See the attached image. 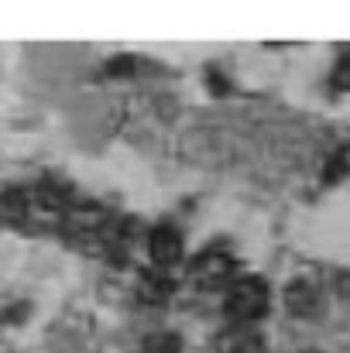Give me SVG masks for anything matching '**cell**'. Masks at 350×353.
I'll list each match as a JSON object with an SVG mask.
<instances>
[{"instance_id": "6da1fadb", "label": "cell", "mask_w": 350, "mask_h": 353, "mask_svg": "<svg viewBox=\"0 0 350 353\" xmlns=\"http://www.w3.org/2000/svg\"><path fill=\"white\" fill-rule=\"evenodd\" d=\"M264 312H268V285L257 274L237 278L231 288H227V316H231L237 326H251Z\"/></svg>"}, {"instance_id": "7a4b0ae2", "label": "cell", "mask_w": 350, "mask_h": 353, "mask_svg": "<svg viewBox=\"0 0 350 353\" xmlns=\"http://www.w3.org/2000/svg\"><path fill=\"white\" fill-rule=\"evenodd\" d=\"M189 278H193V285L203 288V292H213V288H220V285H233V281H237V278H233V257L227 250L210 247V250H203V254L193 261Z\"/></svg>"}, {"instance_id": "3957f363", "label": "cell", "mask_w": 350, "mask_h": 353, "mask_svg": "<svg viewBox=\"0 0 350 353\" xmlns=\"http://www.w3.org/2000/svg\"><path fill=\"white\" fill-rule=\"evenodd\" d=\"M148 254H151V264H155L158 271L175 268V264L182 261V236H179V230L168 227V223L155 227V230L148 234Z\"/></svg>"}, {"instance_id": "277c9868", "label": "cell", "mask_w": 350, "mask_h": 353, "mask_svg": "<svg viewBox=\"0 0 350 353\" xmlns=\"http://www.w3.org/2000/svg\"><path fill=\"white\" fill-rule=\"evenodd\" d=\"M217 353H264V340L254 326H231L217 336Z\"/></svg>"}, {"instance_id": "5b68a950", "label": "cell", "mask_w": 350, "mask_h": 353, "mask_svg": "<svg viewBox=\"0 0 350 353\" xmlns=\"http://www.w3.org/2000/svg\"><path fill=\"white\" fill-rule=\"evenodd\" d=\"M316 305H320V295H316L313 281L295 278V281L285 288V309H289V316H295V319H309V316L316 312Z\"/></svg>"}, {"instance_id": "8992f818", "label": "cell", "mask_w": 350, "mask_h": 353, "mask_svg": "<svg viewBox=\"0 0 350 353\" xmlns=\"http://www.w3.org/2000/svg\"><path fill=\"white\" fill-rule=\"evenodd\" d=\"M137 288H141V299H148V302H165L168 292H172V281H168L162 271H144L141 281H137Z\"/></svg>"}, {"instance_id": "52a82bcc", "label": "cell", "mask_w": 350, "mask_h": 353, "mask_svg": "<svg viewBox=\"0 0 350 353\" xmlns=\"http://www.w3.org/2000/svg\"><path fill=\"white\" fill-rule=\"evenodd\" d=\"M333 86H337V90H350V48H344V52H340V59H337Z\"/></svg>"}, {"instance_id": "ba28073f", "label": "cell", "mask_w": 350, "mask_h": 353, "mask_svg": "<svg viewBox=\"0 0 350 353\" xmlns=\"http://www.w3.org/2000/svg\"><path fill=\"white\" fill-rule=\"evenodd\" d=\"M347 165H350L347 154H337V158H330V161H327V182H337V179H344V175L350 172Z\"/></svg>"}]
</instances>
